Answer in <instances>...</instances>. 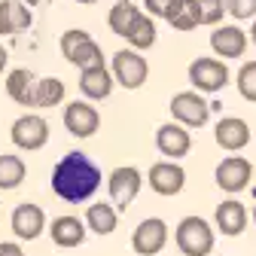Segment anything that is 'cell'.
<instances>
[{
    "label": "cell",
    "mask_w": 256,
    "mask_h": 256,
    "mask_svg": "<svg viewBox=\"0 0 256 256\" xmlns=\"http://www.w3.org/2000/svg\"><path fill=\"white\" fill-rule=\"evenodd\" d=\"M98 186H101V168L80 150L68 152L52 171V192L61 202L70 204L88 202L98 192Z\"/></svg>",
    "instance_id": "6da1fadb"
},
{
    "label": "cell",
    "mask_w": 256,
    "mask_h": 256,
    "mask_svg": "<svg viewBox=\"0 0 256 256\" xmlns=\"http://www.w3.org/2000/svg\"><path fill=\"white\" fill-rule=\"evenodd\" d=\"M58 46H61V55L68 58L74 68H80V70L94 68V64H104V52H101V46L94 43L92 34H88V30H82V28L64 30Z\"/></svg>",
    "instance_id": "7a4b0ae2"
},
{
    "label": "cell",
    "mask_w": 256,
    "mask_h": 256,
    "mask_svg": "<svg viewBox=\"0 0 256 256\" xmlns=\"http://www.w3.org/2000/svg\"><path fill=\"white\" fill-rule=\"evenodd\" d=\"M174 238H177L180 253H186V256H208L214 250V229L208 226L202 216H186V220H180Z\"/></svg>",
    "instance_id": "3957f363"
},
{
    "label": "cell",
    "mask_w": 256,
    "mask_h": 256,
    "mask_svg": "<svg viewBox=\"0 0 256 256\" xmlns=\"http://www.w3.org/2000/svg\"><path fill=\"white\" fill-rule=\"evenodd\" d=\"M113 80L122 86V88H140L150 76V68H146V61L138 49H122L113 55Z\"/></svg>",
    "instance_id": "277c9868"
},
{
    "label": "cell",
    "mask_w": 256,
    "mask_h": 256,
    "mask_svg": "<svg viewBox=\"0 0 256 256\" xmlns=\"http://www.w3.org/2000/svg\"><path fill=\"white\" fill-rule=\"evenodd\" d=\"M171 116L186 128H202L210 119V104L198 92H177L171 98Z\"/></svg>",
    "instance_id": "5b68a950"
},
{
    "label": "cell",
    "mask_w": 256,
    "mask_h": 256,
    "mask_svg": "<svg viewBox=\"0 0 256 256\" xmlns=\"http://www.w3.org/2000/svg\"><path fill=\"white\" fill-rule=\"evenodd\" d=\"M189 82L198 92H220L229 82V68L222 58H196L189 64Z\"/></svg>",
    "instance_id": "8992f818"
},
{
    "label": "cell",
    "mask_w": 256,
    "mask_h": 256,
    "mask_svg": "<svg viewBox=\"0 0 256 256\" xmlns=\"http://www.w3.org/2000/svg\"><path fill=\"white\" fill-rule=\"evenodd\" d=\"M12 144L18 150H40L46 140H49V125L43 116L37 113H24L22 119L12 122V132H10Z\"/></svg>",
    "instance_id": "52a82bcc"
},
{
    "label": "cell",
    "mask_w": 256,
    "mask_h": 256,
    "mask_svg": "<svg viewBox=\"0 0 256 256\" xmlns=\"http://www.w3.org/2000/svg\"><path fill=\"white\" fill-rule=\"evenodd\" d=\"M140 183H144V177H140L138 168H132V165L116 168V171L110 174V180H107V189H110L113 204H116L119 210L132 208V202L138 198V192H140Z\"/></svg>",
    "instance_id": "ba28073f"
},
{
    "label": "cell",
    "mask_w": 256,
    "mask_h": 256,
    "mask_svg": "<svg viewBox=\"0 0 256 256\" xmlns=\"http://www.w3.org/2000/svg\"><path fill=\"white\" fill-rule=\"evenodd\" d=\"M165 244H168V222H165L162 216L144 220L140 226L134 229V235H132V247H134V253H140V256H156Z\"/></svg>",
    "instance_id": "9c48e42d"
},
{
    "label": "cell",
    "mask_w": 256,
    "mask_h": 256,
    "mask_svg": "<svg viewBox=\"0 0 256 256\" xmlns=\"http://www.w3.org/2000/svg\"><path fill=\"white\" fill-rule=\"evenodd\" d=\"M214 177H216V186L222 192H241L250 183V177H253V165L247 162V158H241V156H229V158H222V162L216 165Z\"/></svg>",
    "instance_id": "30bf717a"
},
{
    "label": "cell",
    "mask_w": 256,
    "mask_h": 256,
    "mask_svg": "<svg viewBox=\"0 0 256 256\" xmlns=\"http://www.w3.org/2000/svg\"><path fill=\"white\" fill-rule=\"evenodd\" d=\"M101 125V116L88 101H74L64 107V128L74 134V138H92Z\"/></svg>",
    "instance_id": "8fae6325"
},
{
    "label": "cell",
    "mask_w": 256,
    "mask_h": 256,
    "mask_svg": "<svg viewBox=\"0 0 256 256\" xmlns=\"http://www.w3.org/2000/svg\"><path fill=\"white\" fill-rule=\"evenodd\" d=\"M43 229H46V214H43L40 204H28L24 202V204H18L12 210V232H16V238L34 241V238L43 235Z\"/></svg>",
    "instance_id": "7c38bea8"
},
{
    "label": "cell",
    "mask_w": 256,
    "mask_h": 256,
    "mask_svg": "<svg viewBox=\"0 0 256 256\" xmlns=\"http://www.w3.org/2000/svg\"><path fill=\"white\" fill-rule=\"evenodd\" d=\"M210 49L226 61V58H241L244 49H247V34L238 28V24H222V28H214L210 34Z\"/></svg>",
    "instance_id": "4fadbf2b"
},
{
    "label": "cell",
    "mask_w": 256,
    "mask_h": 256,
    "mask_svg": "<svg viewBox=\"0 0 256 256\" xmlns=\"http://www.w3.org/2000/svg\"><path fill=\"white\" fill-rule=\"evenodd\" d=\"M80 92L92 101H104L113 92V70H107V64H94L80 74Z\"/></svg>",
    "instance_id": "5bb4252c"
},
{
    "label": "cell",
    "mask_w": 256,
    "mask_h": 256,
    "mask_svg": "<svg viewBox=\"0 0 256 256\" xmlns=\"http://www.w3.org/2000/svg\"><path fill=\"white\" fill-rule=\"evenodd\" d=\"M186 183V171L174 162H158L150 168V186L158 192V196H177Z\"/></svg>",
    "instance_id": "9a60e30c"
},
{
    "label": "cell",
    "mask_w": 256,
    "mask_h": 256,
    "mask_svg": "<svg viewBox=\"0 0 256 256\" xmlns=\"http://www.w3.org/2000/svg\"><path fill=\"white\" fill-rule=\"evenodd\" d=\"M146 16L134 6V0H119V4L110 10V16H107V22H110V30L116 37H132L134 30H138V24L144 22Z\"/></svg>",
    "instance_id": "2e32d148"
},
{
    "label": "cell",
    "mask_w": 256,
    "mask_h": 256,
    "mask_svg": "<svg viewBox=\"0 0 256 256\" xmlns=\"http://www.w3.org/2000/svg\"><path fill=\"white\" fill-rule=\"evenodd\" d=\"M214 134H216V144L222 150H229V152H238L241 146L250 144V128L244 119H235V116H226V119H220L216 128H214Z\"/></svg>",
    "instance_id": "e0dca14e"
},
{
    "label": "cell",
    "mask_w": 256,
    "mask_h": 256,
    "mask_svg": "<svg viewBox=\"0 0 256 256\" xmlns=\"http://www.w3.org/2000/svg\"><path fill=\"white\" fill-rule=\"evenodd\" d=\"M156 144H158V150H162L168 158H183L189 152V146H192L186 125H180V122H171V125L158 128V132H156Z\"/></svg>",
    "instance_id": "ac0fdd59"
},
{
    "label": "cell",
    "mask_w": 256,
    "mask_h": 256,
    "mask_svg": "<svg viewBox=\"0 0 256 256\" xmlns=\"http://www.w3.org/2000/svg\"><path fill=\"white\" fill-rule=\"evenodd\" d=\"M24 28H30V6L22 0H0V34L16 37Z\"/></svg>",
    "instance_id": "d6986e66"
},
{
    "label": "cell",
    "mask_w": 256,
    "mask_h": 256,
    "mask_svg": "<svg viewBox=\"0 0 256 256\" xmlns=\"http://www.w3.org/2000/svg\"><path fill=\"white\" fill-rule=\"evenodd\" d=\"M214 216H216V229L222 235H241L247 229V208L241 202H235V198L220 202Z\"/></svg>",
    "instance_id": "ffe728a7"
},
{
    "label": "cell",
    "mask_w": 256,
    "mask_h": 256,
    "mask_svg": "<svg viewBox=\"0 0 256 256\" xmlns=\"http://www.w3.org/2000/svg\"><path fill=\"white\" fill-rule=\"evenodd\" d=\"M49 235L58 247H80L86 241V226L76 216H55Z\"/></svg>",
    "instance_id": "44dd1931"
},
{
    "label": "cell",
    "mask_w": 256,
    "mask_h": 256,
    "mask_svg": "<svg viewBox=\"0 0 256 256\" xmlns=\"http://www.w3.org/2000/svg\"><path fill=\"white\" fill-rule=\"evenodd\" d=\"M174 30H196L202 24V10H198V0H174V6L165 18Z\"/></svg>",
    "instance_id": "7402d4cb"
},
{
    "label": "cell",
    "mask_w": 256,
    "mask_h": 256,
    "mask_svg": "<svg viewBox=\"0 0 256 256\" xmlns=\"http://www.w3.org/2000/svg\"><path fill=\"white\" fill-rule=\"evenodd\" d=\"M64 101V82L55 80V76H46V80H37L34 88H30V107L37 110H46V107H55Z\"/></svg>",
    "instance_id": "603a6c76"
},
{
    "label": "cell",
    "mask_w": 256,
    "mask_h": 256,
    "mask_svg": "<svg viewBox=\"0 0 256 256\" xmlns=\"http://www.w3.org/2000/svg\"><path fill=\"white\" fill-rule=\"evenodd\" d=\"M86 222H88V229L94 232V235H110V232H116V226H119V216H116V208L113 204H92L88 208V214H86Z\"/></svg>",
    "instance_id": "cb8c5ba5"
},
{
    "label": "cell",
    "mask_w": 256,
    "mask_h": 256,
    "mask_svg": "<svg viewBox=\"0 0 256 256\" xmlns=\"http://www.w3.org/2000/svg\"><path fill=\"white\" fill-rule=\"evenodd\" d=\"M34 74L30 70H24V68H18V70H12L10 76H6V94L16 101V104H22V107H30V88H34Z\"/></svg>",
    "instance_id": "d4e9b609"
},
{
    "label": "cell",
    "mask_w": 256,
    "mask_h": 256,
    "mask_svg": "<svg viewBox=\"0 0 256 256\" xmlns=\"http://www.w3.org/2000/svg\"><path fill=\"white\" fill-rule=\"evenodd\" d=\"M24 180V162L12 152L0 156V189H16Z\"/></svg>",
    "instance_id": "484cf974"
},
{
    "label": "cell",
    "mask_w": 256,
    "mask_h": 256,
    "mask_svg": "<svg viewBox=\"0 0 256 256\" xmlns=\"http://www.w3.org/2000/svg\"><path fill=\"white\" fill-rule=\"evenodd\" d=\"M238 92H241L244 101L256 104V61H247L238 70Z\"/></svg>",
    "instance_id": "4316f807"
},
{
    "label": "cell",
    "mask_w": 256,
    "mask_h": 256,
    "mask_svg": "<svg viewBox=\"0 0 256 256\" xmlns=\"http://www.w3.org/2000/svg\"><path fill=\"white\" fill-rule=\"evenodd\" d=\"M128 43H132L138 52H144V49H150L152 43H156V22H150V16L138 24V30L132 37H128Z\"/></svg>",
    "instance_id": "83f0119b"
},
{
    "label": "cell",
    "mask_w": 256,
    "mask_h": 256,
    "mask_svg": "<svg viewBox=\"0 0 256 256\" xmlns=\"http://www.w3.org/2000/svg\"><path fill=\"white\" fill-rule=\"evenodd\" d=\"M198 10H202V24H216L229 12L226 0H198Z\"/></svg>",
    "instance_id": "f1b7e54d"
},
{
    "label": "cell",
    "mask_w": 256,
    "mask_h": 256,
    "mask_svg": "<svg viewBox=\"0 0 256 256\" xmlns=\"http://www.w3.org/2000/svg\"><path fill=\"white\" fill-rule=\"evenodd\" d=\"M226 6L235 18H253L256 16V0H226Z\"/></svg>",
    "instance_id": "f546056e"
},
{
    "label": "cell",
    "mask_w": 256,
    "mask_h": 256,
    "mask_svg": "<svg viewBox=\"0 0 256 256\" xmlns=\"http://www.w3.org/2000/svg\"><path fill=\"white\" fill-rule=\"evenodd\" d=\"M144 6H146V12L156 16V18H168L174 0H144Z\"/></svg>",
    "instance_id": "4dcf8cb0"
},
{
    "label": "cell",
    "mask_w": 256,
    "mask_h": 256,
    "mask_svg": "<svg viewBox=\"0 0 256 256\" xmlns=\"http://www.w3.org/2000/svg\"><path fill=\"white\" fill-rule=\"evenodd\" d=\"M0 256H24V253H22V247L16 241H4L0 244Z\"/></svg>",
    "instance_id": "1f68e13d"
},
{
    "label": "cell",
    "mask_w": 256,
    "mask_h": 256,
    "mask_svg": "<svg viewBox=\"0 0 256 256\" xmlns=\"http://www.w3.org/2000/svg\"><path fill=\"white\" fill-rule=\"evenodd\" d=\"M6 58H10V55H6V49L0 46V74H4V68H6Z\"/></svg>",
    "instance_id": "d6a6232c"
},
{
    "label": "cell",
    "mask_w": 256,
    "mask_h": 256,
    "mask_svg": "<svg viewBox=\"0 0 256 256\" xmlns=\"http://www.w3.org/2000/svg\"><path fill=\"white\" fill-rule=\"evenodd\" d=\"M250 40H253V43H256V22H253V24H250Z\"/></svg>",
    "instance_id": "836d02e7"
},
{
    "label": "cell",
    "mask_w": 256,
    "mask_h": 256,
    "mask_svg": "<svg viewBox=\"0 0 256 256\" xmlns=\"http://www.w3.org/2000/svg\"><path fill=\"white\" fill-rule=\"evenodd\" d=\"M22 4H28V6H37V4H40V0H22Z\"/></svg>",
    "instance_id": "e575fe53"
},
{
    "label": "cell",
    "mask_w": 256,
    "mask_h": 256,
    "mask_svg": "<svg viewBox=\"0 0 256 256\" xmlns=\"http://www.w3.org/2000/svg\"><path fill=\"white\" fill-rule=\"evenodd\" d=\"M76 4H94V0H76Z\"/></svg>",
    "instance_id": "d590c367"
},
{
    "label": "cell",
    "mask_w": 256,
    "mask_h": 256,
    "mask_svg": "<svg viewBox=\"0 0 256 256\" xmlns=\"http://www.w3.org/2000/svg\"><path fill=\"white\" fill-rule=\"evenodd\" d=\"M253 222H256V208H253Z\"/></svg>",
    "instance_id": "8d00e7d4"
},
{
    "label": "cell",
    "mask_w": 256,
    "mask_h": 256,
    "mask_svg": "<svg viewBox=\"0 0 256 256\" xmlns=\"http://www.w3.org/2000/svg\"><path fill=\"white\" fill-rule=\"evenodd\" d=\"M116 4H119V0H116Z\"/></svg>",
    "instance_id": "74e56055"
}]
</instances>
